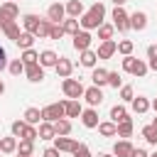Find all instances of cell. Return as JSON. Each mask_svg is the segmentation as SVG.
I'll use <instances>...</instances> for the list:
<instances>
[{"mask_svg": "<svg viewBox=\"0 0 157 157\" xmlns=\"http://www.w3.org/2000/svg\"><path fill=\"white\" fill-rule=\"evenodd\" d=\"M103 17H105V5H103V2H93L91 10L81 15L78 25H81L83 29H98V27L103 25Z\"/></svg>", "mask_w": 157, "mask_h": 157, "instance_id": "1", "label": "cell"}, {"mask_svg": "<svg viewBox=\"0 0 157 157\" xmlns=\"http://www.w3.org/2000/svg\"><path fill=\"white\" fill-rule=\"evenodd\" d=\"M123 71H128V74H132V76H145L147 74V64L142 61V59H135L132 54H128V56H123Z\"/></svg>", "mask_w": 157, "mask_h": 157, "instance_id": "2", "label": "cell"}, {"mask_svg": "<svg viewBox=\"0 0 157 157\" xmlns=\"http://www.w3.org/2000/svg\"><path fill=\"white\" fill-rule=\"evenodd\" d=\"M61 91H64L66 98H81L86 88H83V83H81L78 78H71V76H69V78L61 81Z\"/></svg>", "mask_w": 157, "mask_h": 157, "instance_id": "3", "label": "cell"}, {"mask_svg": "<svg viewBox=\"0 0 157 157\" xmlns=\"http://www.w3.org/2000/svg\"><path fill=\"white\" fill-rule=\"evenodd\" d=\"M64 103H66V101H59V103H49L47 108H42V120H47V123H54V120H59V118H66Z\"/></svg>", "mask_w": 157, "mask_h": 157, "instance_id": "4", "label": "cell"}, {"mask_svg": "<svg viewBox=\"0 0 157 157\" xmlns=\"http://www.w3.org/2000/svg\"><path fill=\"white\" fill-rule=\"evenodd\" d=\"M17 17H20V7H17V2H15V0H5V2L0 5V25L12 22V20H17Z\"/></svg>", "mask_w": 157, "mask_h": 157, "instance_id": "5", "label": "cell"}, {"mask_svg": "<svg viewBox=\"0 0 157 157\" xmlns=\"http://www.w3.org/2000/svg\"><path fill=\"white\" fill-rule=\"evenodd\" d=\"M113 27L118 32H128L130 29V20H128V12L123 7H115L113 10Z\"/></svg>", "mask_w": 157, "mask_h": 157, "instance_id": "6", "label": "cell"}, {"mask_svg": "<svg viewBox=\"0 0 157 157\" xmlns=\"http://www.w3.org/2000/svg\"><path fill=\"white\" fill-rule=\"evenodd\" d=\"M91 42H93V37H91L88 29H78V32L74 34V49H78V52L91 49Z\"/></svg>", "mask_w": 157, "mask_h": 157, "instance_id": "7", "label": "cell"}, {"mask_svg": "<svg viewBox=\"0 0 157 157\" xmlns=\"http://www.w3.org/2000/svg\"><path fill=\"white\" fill-rule=\"evenodd\" d=\"M25 76H27V81H32V83H39L42 78H44V66L37 61V64H27L25 66Z\"/></svg>", "mask_w": 157, "mask_h": 157, "instance_id": "8", "label": "cell"}, {"mask_svg": "<svg viewBox=\"0 0 157 157\" xmlns=\"http://www.w3.org/2000/svg\"><path fill=\"white\" fill-rule=\"evenodd\" d=\"M54 71H56V76H59V78H69V76H71V71H74V64H71L66 56H59V59H56V64H54Z\"/></svg>", "mask_w": 157, "mask_h": 157, "instance_id": "9", "label": "cell"}, {"mask_svg": "<svg viewBox=\"0 0 157 157\" xmlns=\"http://www.w3.org/2000/svg\"><path fill=\"white\" fill-rule=\"evenodd\" d=\"M83 98H86V103H88L91 108H96V105L103 103V91H101L98 86H91V88L83 91Z\"/></svg>", "mask_w": 157, "mask_h": 157, "instance_id": "10", "label": "cell"}, {"mask_svg": "<svg viewBox=\"0 0 157 157\" xmlns=\"http://www.w3.org/2000/svg\"><path fill=\"white\" fill-rule=\"evenodd\" d=\"M76 145H78V142H76L74 137H66V135H56V137H54V147H56L59 152H74Z\"/></svg>", "mask_w": 157, "mask_h": 157, "instance_id": "11", "label": "cell"}, {"mask_svg": "<svg viewBox=\"0 0 157 157\" xmlns=\"http://www.w3.org/2000/svg\"><path fill=\"white\" fill-rule=\"evenodd\" d=\"M64 17H66L64 5H61V2H52V5H49V10H47V20H52V22L61 25V20H64Z\"/></svg>", "mask_w": 157, "mask_h": 157, "instance_id": "12", "label": "cell"}, {"mask_svg": "<svg viewBox=\"0 0 157 157\" xmlns=\"http://www.w3.org/2000/svg\"><path fill=\"white\" fill-rule=\"evenodd\" d=\"M115 52H118V42H113V39H103L96 54H98V59H110Z\"/></svg>", "mask_w": 157, "mask_h": 157, "instance_id": "13", "label": "cell"}, {"mask_svg": "<svg viewBox=\"0 0 157 157\" xmlns=\"http://www.w3.org/2000/svg\"><path fill=\"white\" fill-rule=\"evenodd\" d=\"M128 20H130V29L142 32V29L147 27V15H145V12H140V10H135L132 15H128Z\"/></svg>", "mask_w": 157, "mask_h": 157, "instance_id": "14", "label": "cell"}, {"mask_svg": "<svg viewBox=\"0 0 157 157\" xmlns=\"http://www.w3.org/2000/svg\"><path fill=\"white\" fill-rule=\"evenodd\" d=\"M37 135H39V140H54V137H56V132H54V123L42 120L39 128H37Z\"/></svg>", "mask_w": 157, "mask_h": 157, "instance_id": "15", "label": "cell"}, {"mask_svg": "<svg viewBox=\"0 0 157 157\" xmlns=\"http://www.w3.org/2000/svg\"><path fill=\"white\" fill-rule=\"evenodd\" d=\"M64 110H66V118H78L81 115V103H78V98H69L66 103H64Z\"/></svg>", "mask_w": 157, "mask_h": 157, "instance_id": "16", "label": "cell"}, {"mask_svg": "<svg viewBox=\"0 0 157 157\" xmlns=\"http://www.w3.org/2000/svg\"><path fill=\"white\" fill-rule=\"evenodd\" d=\"M81 123L86 125V128H96L98 125V113L93 110V108H86V110H81Z\"/></svg>", "mask_w": 157, "mask_h": 157, "instance_id": "17", "label": "cell"}, {"mask_svg": "<svg viewBox=\"0 0 157 157\" xmlns=\"http://www.w3.org/2000/svg\"><path fill=\"white\" fill-rule=\"evenodd\" d=\"M64 10H66L69 17H81V15H83V2H81V0H69V2L64 5Z\"/></svg>", "mask_w": 157, "mask_h": 157, "instance_id": "18", "label": "cell"}, {"mask_svg": "<svg viewBox=\"0 0 157 157\" xmlns=\"http://www.w3.org/2000/svg\"><path fill=\"white\" fill-rule=\"evenodd\" d=\"M0 29H2V32H5V37H7V39H12V42H15L17 37H20V25H17V20H12V22H5V25H0Z\"/></svg>", "mask_w": 157, "mask_h": 157, "instance_id": "19", "label": "cell"}, {"mask_svg": "<svg viewBox=\"0 0 157 157\" xmlns=\"http://www.w3.org/2000/svg\"><path fill=\"white\" fill-rule=\"evenodd\" d=\"M96 128H98V132H101L103 137H115V135H118V125H115L113 120H105V123H98Z\"/></svg>", "mask_w": 157, "mask_h": 157, "instance_id": "20", "label": "cell"}, {"mask_svg": "<svg viewBox=\"0 0 157 157\" xmlns=\"http://www.w3.org/2000/svg\"><path fill=\"white\" fill-rule=\"evenodd\" d=\"M17 150V137L10 135V137H0V152L2 155H12Z\"/></svg>", "mask_w": 157, "mask_h": 157, "instance_id": "21", "label": "cell"}, {"mask_svg": "<svg viewBox=\"0 0 157 157\" xmlns=\"http://www.w3.org/2000/svg\"><path fill=\"white\" fill-rule=\"evenodd\" d=\"M56 59H59V54L56 52H52V49H44V52H39V64L47 69V66H54L56 64Z\"/></svg>", "mask_w": 157, "mask_h": 157, "instance_id": "22", "label": "cell"}, {"mask_svg": "<svg viewBox=\"0 0 157 157\" xmlns=\"http://www.w3.org/2000/svg\"><path fill=\"white\" fill-rule=\"evenodd\" d=\"M130 103H132V113H137V115H142V113L150 110V101H147L145 96H137V98H132Z\"/></svg>", "mask_w": 157, "mask_h": 157, "instance_id": "23", "label": "cell"}, {"mask_svg": "<svg viewBox=\"0 0 157 157\" xmlns=\"http://www.w3.org/2000/svg\"><path fill=\"white\" fill-rule=\"evenodd\" d=\"M22 120H25L27 125H39V123H42V110H39V108H27Z\"/></svg>", "mask_w": 157, "mask_h": 157, "instance_id": "24", "label": "cell"}, {"mask_svg": "<svg viewBox=\"0 0 157 157\" xmlns=\"http://www.w3.org/2000/svg\"><path fill=\"white\" fill-rule=\"evenodd\" d=\"M130 152H132V145L123 137L120 142H115V147H113V155L115 157H130Z\"/></svg>", "mask_w": 157, "mask_h": 157, "instance_id": "25", "label": "cell"}, {"mask_svg": "<svg viewBox=\"0 0 157 157\" xmlns=\"http://www.w3.org/2000/svg\"><path fill=\"white\" fill-rule=\"evenodd\" d=\"M34 39H37V37H34L32 32H20V37L15 39V44H17L20 49H29V47L34 44Z\"/></svg>", "mask_w": 157, "mask_h": 157, "instance_id": "26", "label": "cell"}, {"mask_svg": "<svg viewBox=\"0 0 157 157\" xmlns=\"http://www.w3.org/2000/svg\"><path fill=\"white\" fill-rule=\"evenodd\" d=\"M96 61H98V54H96V52H91V49H83V52H81V66L93 69Z\"/></svg>", "mask_w": 157, "mask_h": 157, "instance_id": "27", "label": "cell"}, {"mask_svg": "<svg viewBox=\"0 0 157 157\" xmlns=\"http://www.w3.org/2000/svg\"><path fill=\"white\" fill-rule=\"evenodd\" d=\"M61 29H64V34H76L78 32V17H69V20H61Z\"/></svg>", "mask_w": 157, "mask_h": 157, "instance_id": "28", "label": "cell"}, {"mask_svg": "<svg viewBox=\"0 0 157 157\" xmlns=\"http://www.w3.org/2000/svg\"><path fill=\"white\" fill-rule=\"evenodd\" d=\"M91 81H93V86H105L108 83V71L105 69H93V74H91Z\"/></svg>", "mask_w": 157, "mask_h": 157, "instance_id": "29", "label": "cell"}, {"mask_svg": "<svg viewBox=\"0 0 157 157\" xmlns=\"http://www.w3.org/2000/svg\"><path fill=\"white\" fill-rule=\"evenodd\" d=\"M115 125H118V137H130L132 135V120L130 118H125V120H120Z\"/></svg>", "mask_w": 157, "mask_h": 157, "instance_id": "30", "label": "cell"}, {"mask_svg": "<svg viewBox=\"0 0 157 157\" xmlns=\"http://www.w3.org/2000/svg\"><path fill=\"white\" fill-rule=\"evenodd\" d=\"M20 157H29L32 152H34V142L32 140H20V145H17V150H15Z\"/></svg>", "mask_w": 157, "mask_h": 157, "instance_id": "31", "label": "cell"}, {"mask_svg": "<svg viewBox=\"0 0 157 157\" xmlns=\"http://www.w3.org/2000/svg\"><path fill=\"white\" fill-rule=\"evenodd\" d=\"M20 59H22L25 66H27V64H37V61H39V52H34L32 47H29V49H22V56H20Z\"/></svg>", "mask_w": 157, "mask_h": 157, "instance_id": "32", "label": "cell"}, {"mask_svg": "<svg viewBox=\"0 0 157 157\" xmlns=\"http://www.w3.org/2000/svg\"><path fill=\"white\" fill-rule=\"evenodd\" d=\"M54 132H56V135H69V132H71V123H69L66 118L54 120Z\"/></svg>", "mask_w": 157, "mask_h": 157, "instance_id": "33", "label": "cell"}, {"mask_svg": "<svg viewBox=\"0 0 157 157\" xmlns=\"http://www.w3.org/2000/svg\"><path fill=\"white\" fill-rule=\"evenodd\" d=\"M22 25H25V32H32V34H34V29H37V25H39V17H37V15H25V17H22Z\"/></svg>", "mask_w": 157, "mask_h": 157, "instance_id": "34", "label": "cell"}, {"mask_svg": "<svg viewBox=\"0 0 157 157\" xmlns=\"http://www.w3.org/2000/svg\"><path fill=\"white\" fill-rule=\"evenodd\" d=\"M49 29H52V20H39L37 29H34V37H49Z\"/></svg>", "mask_w": 157, "mask_h": 157, "instance_id": "35", "label": "cell"}, {"mask_svg": "<svg viewBox=\"0 0 157 157\" xmlns=\"http://www.w3.org/2000/svg\"><path fill=\"white\" fill-rule=\"evenodd\" d=\"M125 118H128L125 105H113V108H110V120H113V123H120V120H125Z\"/></svg>", "mask_w": 157, "mask_h": 157, "instance_id": "36", "label": "cell"}, {"mask_svg": "<svg viewBox=\"0 0 157 157\" xmlns=\"http://www.w3.org/2000/svg\"><path fill=\"white\" fill-rule=\"evenodd\" d=\"M7 71H10L12 76L25 74V64H22V59H12V61H7Z\"/></svg>", "mask_w": 157, "mask_h": 157, "instance_id": "37", "label": "cell"}, {"mask_svg": "<svg viewBox=\"0 0 157 157\" xmlns=\"http://www.w3.org/2000/svg\"><path fill=\"white\" fill-rule=\"evenodd\" d=\"M142 137H145L150 145H157V128H155V125H145V128H142Z\"/></svg>", "mask_w": 157, "mask_h": 157, "instance_id": "38", "label": "cell"}, {"mask_svg": "<svg viewBox=\"0 0 157 157\" xmlns=\"http://www.w3.org/2000/svg\"><path fill=\"white\" fill-rule=\"evenodd\" d=\"M113 32H115V27L103 22V25L98 27V39H101V42H103V39H113Z\"/></svg>", "mask_w": 157, "mask_h": 157, "instance_id": "39", "label": "cell"}, {"mask_svg": "<svg viewBox=\"0 0 157 157\" xmlns=\"http://www.w3.org/2000/svg\"><path fill=\"white\" fill-rule=\"evenodd\" d=\"M132 49H135V44H132L130 39H123V42H118V52H120L123 56H128V54H132Z\"/></svg>", "mask_w": 157, "mask_h": 157, "instance_id": "40", "label": "cell"}, {"mask_svg": "<svg viewBox=\"0 0 157 157\" xmlns=\"http://www.w3.org/2000/svg\"><path fill=\"white\" fill-rule=\"evenodd\" d=\"M108 86H113V88H120L123 86V78H120L118 71H108Z\"/></svg>", "mask_w": 157, "mask_h": 157, "instance_id": "41", "label": "cell"}, {"mask_svg": "<svg viewBox=\"0 0 157 157\" xmlns=\"http://www.w3.org/2000/svg\"><path fill=\"white\" fill-rule=\"evenodd\" d=\"M25 128H27V123H25V120H15V123L10 125V130H12V135H15V137H22Z\"/></svg>", "mask_w": 157, "mask_h": 157, "instance_id": "42", "label": "cell"}, {"mask_svg": "<svg viewBox=\"0 0 157 157\" xmlns=\"http://www.w3.org/2000/svg\"><path fill=\"white\" fill-rule=\"evenodd\" d=\"M61 37H64V29H61V25L52 22V29H49V39H61Z\"/></svg>", "mask_w": 157, "mask_h": 157, "instance_id": "43", "label": "cell"}, {"mask_svg": "<svg viewBox=\"0 0 157 157\" xmlns=\"http://www.w3.org/2000/svg\"><path fill=\"white\" fill-rule=\"evenodd\" d=\"M120 98H123L125 103H130V101L135 98V93H132V86H120Z\"/></svg>", "mask_w": 157, "mask_h": 157, "instance_id": "44", "label": "cell"}, {"mask_svg": "<svg viewBox=\"0 0 157 157\" xmlns=\"http://www.w3.org/2000/svg\"><path fill=\"white\" fill-rule=\"evenodd\" d=\"M37 137H39V135H37V128H34V125H27L25 132H22V140H32V142H34Z\"/></svg>", "mask_w": 157, "mask_h": 157, "instance_id": "45", "label": "cell"}, {"mask_svg": "<svg viewBox=\"0 0 157 157\" xmlns=\"http://www.w3.org/2000/svg\"><path fill=\"white\" fill-rule=\"evenodd\" d=\"M71 155H74V157H91V150H88L83 142H78V145H76V150H74Z\"/></svg>", "mask_w": 157, "mask_h": 157, "instance_id": "46", "label": "cell"}, {"mask_svg": "<svg viewBox=\"0 0 157 157\" xmlns=\"http://www.w3.org/2000/svg\"><path fill=\"white\" fill-rule=\"evenodd\" d=\"M2 69H7V52H5V47H0V71Z\"/></svg>", "mask_w": 157, "mask_h": 157, "instance_id": "47", "label": "cell"}, {"mask_svg": "<svg viewBox=\"0 0 157 157\" xmlns=\"http://www.w3.org/2000/svg\"><path fill=\"white\" fill-rule=\"evenodd\" d=\"M59 155H61V152H59L56 147H47V150L42 152V157H59Z\"/></svg>", "mask_w": 157, "mask_h": 157, "instance_id": "48", "label": "cell"}, {"mask_svg": "<svg viewBox=\"0 0 157 157\" xmlns=\"http://www.w3.org/2000/svg\"><path fill=\"white\" fill-rule=\"evenodd\" d=\"M130 157H147V152H145L142 147H132V152H130Z\"/></svg>", "mask_w": 157, "mask_h": 157, "instance_id": "49", "label": "cell"}, {"mask_svg": "<svg viewBox=\"0 0 157 157\" xmlns=\"http://www.w3.org/2000/svg\"><path fill=\"white\" fill-rule=\"evenodd\" d=\"M147 69H152V71H157V56H152V59H150V64H147Z\"/></svg>", "mask_w": 157, "mask_h": 157, "instance_id": "50", "label": "cell"}, {"mask_svg": "<svg viewBox=\"0 0 157 157\" xmlns=\"http://www.w3.org/2000/svg\"><path fill=\"white\" fill-rule=\"evenodd\" d=\"M147 56H150V59H152V56H157V47H155V44L147 49Z\"/></svg>", "mask_w": 157, "mask_h": 157, "instance_id": "51", "label": "cell"}, {"mask_svg": "<svg viewBox=\"0 0 157 157\" xmlns=\"http://www.w3.org/2000/svg\"><path fill=\"white\" fill-rule=\"evenodd\" d=\"M125 2H128V0H113V5H115V7H123Z\"/></svg>", "mask_w": 157, "mask_h": 157, "instance_id": "52", "label": "cell"}, {"mask_svg": "<svg viewBox=\"0 0 157 157\" xmlns=\"http://www.w3.org/2000/svg\"><path fill=\"white\" fill-rule=\"evenodd\" d=\"M150 108H155V113H157V98H155V101L150 103Z\"/></svg>", "mask_w": 157, "mask_h": 157, "instance_id": "53", "label": "cell"}, {"mask_svg": "<svg viewBox=\"0 0 157 157\" xmlns=\"http://www.w3.org/2000/svg\"><path fill=\"white\" fill-rule=\"evenodd\" d=\"M2 93H5V83L0 81V96H2Z\"/></svg>", "mask_w": 157, "mask_h": 157, "instance_id": "54", "label": "cell"}, {"mask_svg": "<svg viewBox=\"0 0 157 157\" xmlns=\"http://www.w3.org/2000/svg\"><path fill=\"white\" fill-rule=\"evenodd\" d=\"M152 125H155V128H157V113H155V120H152Z\"/></svg>", "mask_w": 157, "mask_h": 157, "instance_id": "55", "label": "cell"}, {"mask_svg": "<svg viewBox=\"0 0 157 157\" xmlns=\"http://www.w3.org/2000/svg\"><path fill=\"white\" fill-rule=\"evenodd\" d=\"M101 157H113V155H101Z\"/></svg>", "mask_w": 157, "mask_h": 157, "instance_id": "56", "label": "cell"}, {"mask_svg": "<svg viewBox=\"0 0 157 157\" xmlns=\"http://www.w3.org/2000/svg\"><path fill=\"white\" fill-rule=\"evenodd\" d=\"M147 157H157V152H155V155H147Z\"/></svg>", "mask_w": 157, "mask_h": 157, "instance_id": "57", "label": "cell"}, {"mask_svg": "<svg viewBox=\"0 0 157 157\" xmlns=\"http://www.w3.org/2000/svg\"><path fill=\"white\" fill-rule=\"evenodd\" d=\"M17 157H20V155H17ZM29 157H32V155H29Z\"/></svg>", "mask_w": 157, "mask_h": 157, "instance_id": "58", "label": "cell"}, {"mask_svg": "<svg viewBox=\"0 0 157 157\" xmlns=\"http://www.w3.org/2000/svg\"><path fill=\"white\" fill-rule=\"evenodd\" d=\"M155 47H157V44H155Z\"/></svg>", "mask_w": 157, "mask_h": 157, "instance_id": "59", "label": "cell"}]
</instances>
